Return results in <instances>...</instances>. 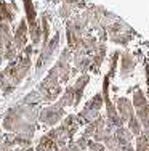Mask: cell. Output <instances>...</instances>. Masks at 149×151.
Wrapping results in <instances>:
<instances>
[{"label": "cell", "instance_id": "obj_1", "mask_svg": "<svg viewBox=\"0 0 149 151\" xmlns=\"http://www.w3.org/2000/svg\"><path fill=\"white\" fill-rule=\"evenodd\" d=\"M31 69V58L29 56L18 55L15 61H10L8 68L0 74V90L3 95L8 96L16 88V85L24 79V76Z\"/></svg>", "mask_w": 149, "mask_h": 151}, {"label": "cell", "instance_id": "obj_2", "mask_svg": "<svg viewBox=\"0 0 149 151\" xmlns=\"http://www.w3.org/2000/svg\"><path fill=\"white\" fill-rule=\"evenodd\" d=\"M24 10H26V23L29 27L31 42H32V47H37L40 42V21L35 16L37 13H35L32 0H24Z\"/></svg>", "mask_w": 149, "mask_h": 151}, {"label": "cell", "instance_id": "obj_3", "mask_svg": "<svg viewBox=\"0 0 149 151\" xmlns=\"http://www.w3.org/2000/svg\"><path fill=\"white\" fill-rule=\"evenodd\" d=\"M58 44H59V32H56L55 37H53L51 40H48V44L43 47V50H42L40 56H38V60H37V69H35V74H37V76L42 74V71L45 69V66L48 64V61L51 60L53 52L56 50Z\"/></svg>", "mask_w": 149, "mask_h": 151}, {"label": "cell", "instance_id": "obj_4", "mask_svg": "<svg viewBox=\"0 0 149 151\" xmlns=\"http://www.w3.org/2000/svg\"><path fill=\"white\" fill-rule=\"evenodd\" d=\"M63 116H64V109L59 108L58 105H51V106L45 108V109H42L38 119L47 125H55V124H58V122L61 121Z\"/></svg>", "mask_w": 149, "mask_h": 151}, {"label": "cell", "instance_id": "obj_5", "mask_svg": "<svg viewBox=\"0 0 149 151\" xmlns=\"http://www.w3.org/2000/svg\"><path fill=\"white\" fill-rule=\"evenodd\" d=\"M27 23L26 19H21L19 24H18L16 31H15V35H13V45H15L16 50H24L26 48V44H27Z\"/></svg>", "mask_w": 149, "mask_h": 151}, {"label": "cell", "instance_id": "obj_6", "mask_svg": "<svg viewBox=\"0 0 149 151\" xmlns=\"http://www.w3.org/2000/svg\"><path fill=\"white\" fill-rule=\"evenodd\" d=\"M117 106H119L122 121H130L133 117V106L127 98H119L117 100Z\"/></svg>", "mask_w": 149, "mask_h": 151}, {"label": "cell", "instance_id": "obj_7", "mask_svg": "<svg viewBox=\"0 0 149 151\" xmlns=\"http://www.w3.org/2000/svg\"><path fill=\"white\" fill-rule=\"evenodd\" d=\"M35 151H59V146L56 145L55 140L47 134V135H43L40 138L38 145L35 146Z\"/></svg>", "mask_w": 149, "mask_h": 151}, {"label": "cell", "instance_id": "obj_8", "mask_svg": "<svg viewBox=\"0 0 149 151\" xmlns=\"http://www.w3.org/2000/svg\"><path fill=\"white\" fill-rule=\"evenodd\" d=\"M88 76L87 74H82L79 79L76 81V85H74V105H77L79 103V100H80V96H82V93H83V88H85V85L88 84Z\"/></svg>", "mask_w": 149, "mask_h": 151}, {"label": "cell", "instance_id": "obj_9", "mask_svg": "<svg viewBox=\"0 0 149 151\" xmlns=\"http://www.w3.org/2000/svg\"><path fill=\"white\" fill-rule=\"evenodd\" d=\"M88 148V138H85L82 135L77 142H71L69 145H67V150L69 151H83Z\"/></svg>", "mask_w": 149, "mask_h": 151}, {"label": "cell", "instance_id": "obj_10", "mask_svg": "<svg viewBox=\"0 0 149 151\" xmlns=\"http://www.w3.org/2000/svg\"><path fill=\"white\" fill-rule=\"evenodd\" d=\"M136 151H149V134H141L138 137Z\"/></svg>", "mask_w": 149, "mask_h": 151}, {"label": "cell", "instance_id": "obj_11", "mask_svg": "<svg viewBox=\"0 0 149 151\" xmlns=\"http://www.w3.org/2000/svg\"><path fill=\"white\" fill-rule=\"evenodd\" d=\"M128 130L132 132V135H138V137L143 134V132H141V124H140V121H138L135 116L128 121Z\"/></svg>", "mask_w": 149, "mask_h": 151}, {"label": "cell", "instance_id": "obj_12", "mask_svg": "<svg viewBox=\"0 0 149 151\" xmlns=\"http://www.w3.org/2000/svg\"><path fill=\"white\" fill-rule=\"evenodd\" d=\"M122 60H123V63H122V76H125V74H128L130 71L133 69V60H132V56L127 55V53L122 56Z\"/></svg>", "mask_w": 149, "mask_h": 151}, {"label": "cell", "instance_id": "obj_13", "mask_svg": "<svg viewBox=\"0 0 149 151\" xmlns=\"http://www.w3.org/2000/svg\"><path fill=\"white\" fill-rule=\"evenodd\" d=\"M88 148H90V151H104V145L103 143H98V142H90L88 140Z\"/></svg>", "mask_w": 149, "mask_h": 151}, {"label": "cell", "instance_id": "obj_14", "mask_svg": "<svg viewBox=\"0 0 149 151\" xmlns=\"http://www.w3.org/2000/svg\"><path fill=\"white\" fill-rule=\"evenodd\" d=\"M21 151H34V148H32V146H29V148H23Z\"/></svg>", "mask_w": 149, "mask_h": 151}, {"label": "cell", "instance_id": "obj_15", "mask_svg": "<svg viewBox=\"0 0 149 151\" xmlns=\"http://www.w3.org/2000/svg\"><path fill=\"white\" fill-rule=\"evenodd\" d=\"M59 151H69V150H67V146H63V148L59 150Z\"/></svg>", "mask_w": 149, "mask_h": 151}, {"label": "cell", "instance_id": "obj_16", "mask_svg": "<svg viewBox=\"0 0 149 151\" xmlns=\"http://www.w3.org/2000/svg\"><path fill=\"white\" fill-rule=\"evenodd\" d=\"M50 2H61V0H50Z\"/></svg>", "mask_w": 149, "mask_h": 151}]
</instances>
